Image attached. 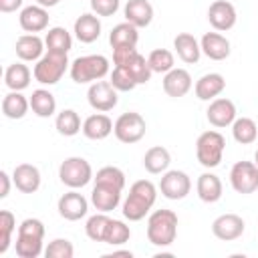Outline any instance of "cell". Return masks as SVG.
Wrapping results in <instances>:
<instances>
[{
  "label": "cell",
  "mask_w": 258,
  "mask_h": 258,
  "mask_svg": "<svg viewBox=\"0 0 258 258\" xmlns=\"http://www.w3.org/2000/svg\"><path fill=\"white\" fill-rule=\"evenodd\" d=\"M157 200V187L149 179H137L129 187V196L123 202V216L129 222L143 220Z\"/></svg>",
  "instance_id": "cell-1"
},
{
  "label": "cell",
  "mask_w": 258,
  "mask_h": 258,
  "mask_svg": "<svg viewBox=\"0 0 258 258\" xmlns=\"http://www.w3.org/2000/svg\"><path fill=\"white\" fill-rule=\"evenodd\" d=\"M177 236V214L173 210H155L147 218V240L157 246L165 248L171 246Z\"/></svg>",
  "instance_id": "cell-2"
},
{
  "label": "cell",
  "mask_w": 258,
  "mask_h": 258,
  "mask_svg": "<svg viewBox=\"0 0 258 258\" xmlns=\"http://www.w3.org/2000/svg\"><path fill=\"white\" fill-rule=\"evenodd\" d=\"M109 73V58L103 54H85L71 62V79L77 85L101 81Z\"/></svg>",
  "instance_id": "cell-3"
},
{
  "label": "cell",
  "mask_w": 258,
  "mask_h": 258,
  "mask_svg": "<svg viewBox=\"0 0 258 258\" xmlns=\"http://www.w3.org/2000/svg\"><path fill=\"white\" fill-rule=\"evenodd\" d=\"M69 64L71 62H69V56L67 54L46 50L36 60V64L32 69V75H34V79L40 85H56L62 79V75L67 73V69H71Z\"/></svg>",
  "instance_id": "cell-4"
},
{
  "label": "cell",
  "mask_w": 258,
  "mask_h": 258,
  "mask_svg": "<svg viewBox=\"0 0 258 258\" xmlns=\"http://www.w3.org/2000/svg\"><path fill=\"white\" fill-rule=\"evenodd\" d=\"M224 149L226 139L220 131H204L196 141V157L206 169L218 167L222 163Z\"/></svg>",
  "instance_id": "cell-5"
},
{
  "label": "cell",
  "mask_w": 258,
  "mask_h": 258,
  "mask_svg": "<svg viewBox=\"0 0 258 258\" xmlns=\"http://www.w3.org/2000/svg\"><path fill=\"white\" fill-rule=\"evenodd\" d=\"M58 179L71 189L85 187L93 179V167L85 157H67L58 167Z\"/></svg>",
  "instance_id": "cell-6"
},
{
  "label": "cell",
  "mask_w": 258,
  "mask_h": 258,
  "mask_svg": "<svg viewBox=\"0 0 258 258\" xmlns=\"http://www.w3.org/2000/svg\"><path fill=\"white\" fill-rule=\"evenodd\" d=\"M145 131H147V123H145V119H143L139 113H135V111L121 113V115L117 117L115 125H113L115 137H117L121 143H127V145L141 141L143 135H145Z\"/></svg>",
  "instance_id": "cell-7"
},
{
  "label": "cell",
  "mask_w": 258,
  "mask_h": 258,
  "mask_svg": "<svg viewBox=\"0 0 258 258\" xmlns=\"http://www.w3.org/2000/svg\"><path fill=\"white\" fill-rule=\"evenodd\" d=\"M230 185L238 194H254L258 189V165L254 161H236L230 169Z\"/></svg>",
  "instance_id": "cell-8"
},
{
  "label": "cell",
  "mask_w": 258,
  "mask_h": 258,
  "mask_svg": "<svg viewBox=\"0 0 258 258\" xmlns=\"http://www.w3.org/2000/svg\"><path fill=\"white\" fill-rule=\"evenodd\" d=\"M117 89L111 85V81H95V83H91V87H89V91H87V101H89V105L95 109V111H99V113H107V111H111V109H115L117 107V103H119V97H117Z\"/></svg>",
  "instance_id": "cell-9"
},
{
  "label": "cell",
  "mask_w": 258,
  "mask_h": 258,
  "mask_svg": "<svg viewBox=\"0 0 258 258\" xmlns=\"http://www.w3.org/2000/svg\"><path fill=\"white\" fill-rule=\"evenodd\" d=\"M159 191L167 200H183L191 191V179L181 169H167L161 175Z\"/></svg>",
  "instance_id": "cell-10"
},
{
  "label": "cell",
  "mask_w": 258,
  "mask_h": 258,
  "mask_svg": "<svg viewBox=\"0 0 258 258\" xmlns=\"http://www.w3.org/2000/svg\"><path fill=\"white\" fill-rule=\"evenodd\" d=\"M238 20V14H236V8L232 2L228 0H214L208 8V22L214 26V30L218 32H226L230 28H234Z\"/></svg>",
  "instance_id": "cell-11"
},
{
  "label": "cell",
  "mask_w": 258,
  "mask_h": 258,
  "mask_svg": "<svg viewBox=\"0 0 258 258\" xmlns=\"http://www.w3.org/2000/svg\"><path fill=\"white\" fill-rule=\"evenodd\" d=\"M56 210H58L60 218H64L69 222H77V220L87 216L89 202H87V198L83 194H79L77 189H71V191H67V194H62L58 198Z\"/></svg>",
  "instance_id": "cell-12"
},
{
  "label": "cell",
  "mask_w": 258,
  "mask_h": 258,
  "mask_svg": "<svg viewBox=\"0 0 258 258\" xmlns=\"http://www.w3.org/2000/svg\"><path fill=\"white\" fill-rule=\"evenodd\" d=\"M244 230H246V224L238 214H222L212 222L214 236L218 240H224V242L238 240L244 234Z\"/></svg>",
  "instance_id": "cell-13"
},
{
  "label": "cell",
  "mask_w": 258,
  "mask_h": 258,
  "mask_svg": "<svg viewBox=\"0 0 258 258\" xmlns=\"http://www.w3.org/2000/svg\"><path fill=\"white\" fill-rule=\"evenodd\" d=\"M206 117H208L210 125H214L218 129L228 127L236 121V105H234V101H230L226 97H216L214 101H210Z\"/></svg>",
  "instance_id": "cell-14"
},
{
  "label": "cell",
  "mask_w": 258,
  "mask_h": 258,
  "mask_svg": "<svg viewBox=\"0 0 258 258\" xmlns=\"http://www.w3.org/2000/svg\"><path fill=\"white\" fill-rule=\"evenodd\" d=\"M18 22H20V28L24 32H30V34H36V32H42L46 26H48V10L40 4H30V6H24L20 10V16H18Z\"/></svg>",
  "instance_id": "cell-15"
},
{
  "label": "cell",
  "mask_w": 258,
  "mask_h": 258,
  "mask_svg": "<svg viewBox=\"0 0 258 258\" xmlns=\"http://www.w3.org/2000/svg\"><path fill=\"white\" fill-rule=\"evenodd\" d=\"M40 179H42L40 177V171L32 163H20L12 171V181H14L16 189L22 191V194H34V191H38Z\"/></svg>",
  "instance_id": "cell-16"
},
{
  "label": "cell",
  "mask_w": 258,
  "mask_h": 258,
  "mask_svg": "<svg viewBox=\"0 0 258 258\" xmlns=\"http://www.w3.org/2000/svg\"><path fill=\"white\" fill-rule=\"evenodd\" d=\"M202 54H206L210 60H226L230 56V40L220 32H206L200 40Z\"/></svg>",
  "instance_id": "cell-17"
},
{
  "label": "cell",
  "mask_w": 258,
  "mask_h": 258,
  "mask_svg": "<svg viewBox=\"0 0 258 258\" xmlns=\"http://www.w3.org/2000/svg\"><path fill=\"white\" fill-rule=\"evenodd\" d=\"M191 89V75L185 69H171L169 73H165L163 77V91L167 97L179 99L183 95H187Z\"/></svg>",
  "instance_id": "cell-18"
},
{
  "label": "cell",
  "mask_w": 258,
  "mask_h": 258,
  "mask_svg": "<svg viewBox=\"0 0 258 258\" xmlns=\"http://www.w3.org/2000/svg\"><path fill=\"white\" fill-rule=\"evenodd\" d=\"M44 40L38 34H22L16 38V56L22 62H36L44 54Z\"/></svg>",
  "instance_id": "cell-19"
},
{
  "label": "cell",
  "mask_w": 258,
  "mask_h": 258,
  "mask_svg": "<svg viewBox=\"0 0 258 258\" xmlns=\"http://www.w3.org/2000/svg\"><path fill=\"white\" fill-rule=\"evenodd\" d=\"M113 125L115 123L111 121L109 115L95 113V115H89L83 121V135L87 139H93V141H103L113 133Z\"/></svg>",
  "instance_id": "cell-20"
},
{
  "label": "cell",
  "mask_w": 258,
  "mask_h": 258,
  "mask_svg": "<svg viewBox=\"0 0 258 258\" xmlns=\"http://www.w3.org/2000/svg\"><path fill=\"white\" fill-rule=\"evenodd\" d=\"M121 191L123 189H117L113 185H105V183H95L93 191H91V204L99 210V212H113L119 202H121Z\"/></svg>",
  "instance_id": "cell-21"
},
{
  "label": "cell",
  "mask_w": 258,
  "mask_h": 258,
  "mask_svg": "<svg viewBox=\"0 0 258 258\" xmlns=\"http://www.w3.org/2000/svg\"><path fill=\"white\" fill-rule=\"evenodd\" d=\"M123 16L137 28H145L153 20V6L149 0H127L123 8Z\"/></svg>",
  "instance_id": "cell-22"
},
{
  "label": "cell",
  "mask_w": 258,
  "mask_h": 258,
  "mask_svg": "<svg viewBox=\"0 0 258 258\" xmlns=\"http://www.w3.org/2000/svg\"><path fill=\"white\" fill-rule=\"evenodd\" d=\"M75 36L79 42L83 44H91L101 36V20L97 14L85 12L75 20V28H73Z\"/></svg>",
  "instance_id": "cell-23"
},
{
  "label": "cell",
  "mask_w": 258,
  "mask_h": 258,
  "mask_svg": "<svg viewBox=\"0 0 258 258\" xmlns=\"http://www.w3.org/2000/svg\"><path fill=\"white\" fill-rule=\"evenodd\" d=\"M226 89V79L220 73H208L204 77H200L196 81V97L200 101H214L216 97L222 95V91Z\"/></svg>",
  "instance_id": "cell-24"
},
{
  "label": "cell",
  "mask_w": 258,
  "mask_h": 258,
  "mask_svg": "<svg viewBox=\"0 0 258 258\" xmlns=\"http://www.w3.org/2000/svg\"><path fill=\"white\" fill-rule=\"evenodd\" d=\"M196 191H198V198L206 204H216L220 198H222V191H224V185H222V179L212 173V171H204L198 181H196Z\"/></svg>",
  "instance_id": "cell-25"
},
{
  "label": "cell",
  "mask_w": 258,
  "mask_h": 258,
  "mask_svg": "<svg viewBox=\"0 0 258 258\" xmlns=\"http://www.w3.org/2000/svg\"><path fill=\"white\" fill-rule=\"evenodd\" d=\"M173 48L177 52V56L187 62V64H194L200 60L202 56V46L198 42V38L189 32H179L175 38H173Z\"/></svg>",
  "instance_id": "cell-26"
},
{
  "label": "cell",
  "mask_w": 258,
  "mask_h": 258,
  "mask_svg": "<svg viewBox=\"0 0 258 258\" xmlns=\"http://www.w3.org/2000/svg\"><path fill=\"white\" fill-rule=\"evenodd\" d=\"M30 77L34 75L24 62H12L4 71V83L10 91H24L30 85Z\"/></svg>",
  "instance_id": "cell-27"
},
{
  "label": "cell",
  "mask_w": 258,
  "mask_h": 258,
  "mask_svg": "<svg viewBox=\"0 0 258 258\" xmlns=\"http://www.w3.org/2000/svg\"><path fill=\"white\" fill-rule=\"evenodd\" d=\"M30 109L36 117H52L56 113V99L48 89H36L30 95Z\"/></svg>",
  "instance_id": "cell-28"
},
{
  "label": "cell",
  "mask_w": 258,
  "mask_h": 258,
  "mask_svg": "<svg viewBox=\"0 0 258 258\" xmlns=\"http://www.w3.org/2000/svg\"><path fill=\"white\" fill-rule=\"evenodd\" d=\"M30 109V99H26L20 91H10L2 99V113L8 119H22Z\"/></svg>",
  "instance_id": "cell-29"
},
{
  "label": "cell",
  "mask_w": 258,
  "mask_h": 258,
  "mask_svg": "<svg viewBox=\"0 0 258 258\" xmlns=\"http://www.w3.org/2000/svg\"><path fill=\"white\" fill-rule=\"evenodd\" d=\"M171 163V155L165 147L161 145H155V147H149L143 155V167L149 171V173H165L167 167Z\"/></svg>",
  "instance_id": "cell-30"
},
{
  "label": "cell",
  "mask_w": 258,
  "mask_h": 258,
  "mask_svg": "<svg viewBox=\"0 0 258 258\" xmlns=\"http://www.w3.org/2000/svg\"><path fill=\"white\" fill-rule=\"evenodd\" d=\"M139 40V28L133 26L131 22H121L117 26L111 28L109 32V44L115 48V46H135Z\"/></svg>",
  "instance_id": "cell-31"
},
{
  "label": "cell",
  "mask_w": 258,
  "mask_h": 258,
  "mask_svg": "<svg viewBox=\"0 0 258 258\" xmlns=\"http://www.w3.org/2000/svg\"><path fill=\"white\" fill-rule=\"evenodd\" d=\"M44 44H46V50H50V52L69 54V50L73 48V36L67 28L52 26L44 36Z\"/></svg>",
  "instance_id": "cell-32"
},
{
  "label": "cell",
  "mask_w": 258,
  "mask_h": 258,
  "mask_svg": "<svg viewBox=\"0 0 258 258\" xmlns=\"http://www.w3.org/2000/svg\"><path fill=\"white\" fill-rule=\"evenodd\" d=\"M232 135H234V139L238 143L250 145L258 137V125L250 117H236V121L232 123Z\"/></svg>",
  "instance_id": "cell-33"
},
{
  "label": "cell",
  "mask_w": 258,
  "mask_h": 258,
  "mask_svg": "<svg viewBox=\"0 0 258 258\" xmlns=\"http://www.w3.org/2000/svg\"><path fill=\"white\" fill-rule=\"evenodd\" d=\"M54 127L60 135L64 137H73L77 135L79 131H83V125H81V117L75 109H62L56 119H54Z\"/></svg>",
  "instance_id": "cell-34"
},
{
  "label": "cell",
  "mask_w": 258,
  "mask_h": 258,
  "mask_svg": "<svg viewBox=\"0 0 258 258\" xmlns=\"http://www.w3.org/2000/svg\"><path fill=\"white\" fill-rule=\"evenodd\" d=\"M111 224V218L105 212H99L95 216H91L85 224V234L93 240V242H105L107 236V228Z\"/></svg>",
  "instance_id": "cell-35"
},
{
  "label": "cell",
  "mask_w": 258,
  "mask_h": 258,
  "mask_svg": "<svg viewBox=\"0 0 258 258\" xmlns=\"http://www.w3.org/2000/svg\"><path fill=\"white\" fill-rule=\"evenodd\" d=\"M16 256L20 258H38L44 250H42V238H32V236H22L16 234Z\"/></svg>",
  "instance_id": "cell-36"
},
{
  "label": "cell",
  "mask_w": 258,
  "mask_h": 258,
  "mask_svg": "<svg viewBox=\"0 0 258 258\" xmlns=\"http://www.w3.org/2000/svg\"><path fill=\"white\" fill-rule=\"evenodd\" d=\"M149 60V67L153 73H169L173 67H175V58H173V52L167 50V48H155L149 52L147 56Z\"/></svg>",
  "instance_id": "cell-37"
},
{
  "label": "cell",
  "mask_w": 258,
  "mask_h": 258,
  "mask_svg": "<svg viewBox=\"0 0 258 258\" xmlns=\"http://www.w3.org/2000/svg\"><path fill=\"white\" fill-rule=\"evenodd\" d=\"M16 230V218L12 212L2 210L0 212V254H6L12 242V234Z\"/></svg>",
  "instance_id": "cell-38"
},
{
  "label": "cell",
  "mask_w": 258,
  "mask_h": 258,
  "mask_svg": "<svg viewBox=\"0 0 258 258\" xmlns=\"http://www.w3.org/2000/svg\"><path fill=\"white\" fill-rule=\"evenodd\" d=\"M93 179H95V183L113 185V187H117V189H123V187H125V173H123V169H119V167H115V165H105V167H101Z\"/></svg>",
  "instance_id": "cell-39"
},
{
  "label": "cell",
  "mask_w": 258,
  "mask_h": 258,
  "mask_svg": "<svg viewBox=\"0 0 258 258\" xmlns=\"http://www.w3.org/2000/svg\"><path fill=\"white\" fill-rule=\"evenodd\" d=\"M127 71H129V75L135 79V83L137 85H145L149 79H151V75H153V71H151V67H149V60L143 56V54H135V58L125 67Z\"/></svg>",
  "instance_id": "cell-40"
},
{
  "label": "cell",
  "mask_w": 258,
  "mask_h": 258,
  "mask_svg": "<svg viewBox=\"0 0 258 258\" xmlns=\"http://www.w3.org/2000/svg\"><path fill=\"white\" fill-rule=\"evenodd\" d=\"M131 238V228L121 222V220H111L109 228H107V236H105V244H111V246H121L125 242H129Z\"/></svg>",
  "instance_id": "cell-41"
},
{
  "label": "cell",
  "mask_w": 258,
  "mask_h": 258,
  "mask_svg": "<svg viewBox=\"0 0 258 258\" xmlns=\"http://www.w3.org/2000/svg\"><path fill=\"white\" fill-rule=\"evenodd\" d=\"M73 254H75V246L67 238H54L44 248L46 258H73Z\"/></svg>",
  "instance_id": "cell-42"
},
{
  "label": "cell",
  "mask_w": 258,
  "mask_h": 258,
  "mask_svg": "<svg viewBox=\"0 0 258 258\" xmlns=\"http://www.w3.org/2000/svg\"><path fill=\"white\" fill-rule=\"evenodd\" d=\"M111 85L119 91V93H127V91H133L137 87L135 79L129 75V71L125 67H115L113 73H111Z\"/></svg>",
  "instance_id": "cell-43"
},
{
  "label": "cell",
  "mask_w": 258,
  "mask_h": 258,
  "mask_svg": "<svg viewBox=\"0 0 258 258\" xmlns=\"http://www.w3.org/2000/svg\"><path fill=\"white\" fill-rule=\"evenodd\" d=\"M18 234L32 236V238H44V224L38 218H26L18 226Z\"/></svg>",
  "instance_id": "cell-44"
},
{
  "label": "cell",
  "mask_w": 258,
  "mask_h": 258,
  "mask_svg": "<svg viewBox=\"0 0 258 258\" xmlns=\"http://www.w3.org/2000/svg\"><path fill=\"white\" fill-rule=\"evenodd\" d=\"M121 6V0H91V10L97 16H113Z\"/></svg>",
  "instance_id": "cell-45"
},
{
  "label": "cell",
  "mask_w": 258,
  "mask_h": 258,
  "mask_svg": "<svg viewBox=\"0 0 258 258\" xmlns=\"http://www.w3.org/2000/svg\"><path fill=\"white\" fill-rule=\"evenodd\" d=\"M137 54L135 46H115L113 48V62L115 67H127Z\"/></svg>",
  "instance_id": "cell-46"
},
{
  "label": "cell",
  "mask_w": 258,
  "mask_h": 258,
  "mask_svg": "<svg viewBox=\"0 0 258 258\" xmlns=\"http://www.w3.org/2000/svg\"><path fill=\"white\" fill-rule=\"evenodd\" d=\"M22 2L24 0H0V12H16L18 8H22Z\"/></svg>",
  "instance_id": "cell-47"
},
{
  "label": "cell",
  "mask_w": 258,
  "mask_h": 258,
  "mask_svg": "<svg viewBox=\"0 0 258 258\" xmlns=\"http://www.w3.org/2000/svg\"><path fill=\"white\" fill-rule=\"evenodd\" d=\"M0 181H2V189H0V198H6L10 194V175L6 171H0Z\"/></svg>",
  "instance_id": "cell-48"
},
{
  "label": "cell",
  "mask_w": 258,
  "mask_h": 258,
  "mask_svg": "<svg viewBox=\"0 0 258 258\" xmlns=\"http://www.w3.org/2000/svg\"><path fill=\"white\" fill-rule=\"evenodd\" d=\"M109 258H113V256H127V258H131L133 256V252L131 250H113L111 254H107Z\"/></svg>",
  "instance_id": "cell-49"
},
{
  "label": "cell",
  "mask_w": 258,
  "mask_h": 258,
  "mask_svg": "<svg viewBox=\"0 0 258 258\" xmlns=\"http://www.w3.org/2000/svg\"><path fill=\"white\" fill-rule=\"evenodd\" d=\"M60 0H36V4H40V6H44V8H52V6H56Z\"/></svg>",
  "instance_id": "cell-50"
},
{
  "label": "cell",
  "mask_w": 258,
  "mask_h": 258,
  "mask_svg": "<svg viewBox=\"0 0 258 258\" xmlns=\"http://www.w3.org/2000/svg\"><path fill=\"white\" fill-rule=\"evenodd\" d=\"M254 163L258 165V149H256V153H254Z\"/></svg>",
  "instance_id": "cell-51"
}]
</instances>
